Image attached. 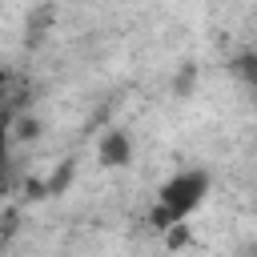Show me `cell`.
I'll list each match as a JSON object with an SVG mask.
<instances>
[{
    "instance_id": "obj_1",
    "label": "cell",
    "mask_w": 257,
    "mask_h": 257,
    "mask_svg": "<svg viewBox=\"0 0 257 257\" xmlns=\"http://www.w3.org/2000/svg\"><path fill=\"white\" fill-rule=\"evenodd\" d=\"M205 193H209V173L205 169H185V173L169 177L161 185V193H157V205L149 213V225L161 229V233H169L173 225H181L205 201Z\"/></svg>"
},
{
    "instance_id": "obj_2",
    "label": "cell",
    "mask_w": 257,
    "mask_h": 257,
    "mask_svg": "<svg viewBox=\"0 0 257 257\" xmlns=\"http://www.w3.org/2000/svg\"><path fill=\"white\" fill-rule=\"evenodd\" d=\"M133 161V141L124 137V133H104L100 137V165H108V169H120V165H128Z\"/></svg>"
},
{
    "instance_id": "obj_3",
    "label": "cell",
    "mask_w": 257,
    "mask_h": 257,
    "mask_svg": "<svg viewBox=\"0 0 257 257\" xmlns=\"http://www.w3.org/2000/svg\"><path fill=\"white\" fill-rule=\"evenodd\" d=\"M233 72H237L245 84H253V88H257V52H241V56L233 60Z\"/></svg>"
},
{
    "instance_id": "obj_4",
    "label": "cell",
    "mask_w": 257,
    "mask_h": 257,
    "mask_svg": "<svg viewBox=\"0 0 257 257\" xmlns=\"http://www.w3.org/2000/svg\"><path fill=\"white\" fill-rule=\"evenodd\" d=\"M8 141H12V116L0 112V181H4V161H8Z\"/></svg>"
},
{
    "instance_id": "obj_5",
    "label": "cell",
    "mask_w": 257,
    "mask_h": 257,
    "mask_svg": "<svg viewBox=\"0 0 257 257\" xmlns=\"http://www.w3.org/2000/svg\"><path fill=\"white\" fill-rule=\"evenodd\" d=\"M12 124H16V128H12V137H16V141H28V137H36V133H40V120H36V116H16Z\"/></svg>"
},
{
    "instance_id": "obj_6",
    "label": "cell",
    "mask_w": 257,
    "mask_h": 257,
    "mask_svg": "<svg viewBox=\"0 0 257 257\" xmlns=\"http://www.w3.org/2000/svg\"><path fill=\"white\" fill-rule=\"evenodd\" d=\"M68 181H72V165H60V169L52 173V181H48L44 189H48V193H60V189H64Z\"/></svg>"
},
{
    "instance_id": "obj_7",
    "label": "cell",
    "mask_w": 257,
    "mask_h": 257,
    "mask_svg": "<svg viewBox=\"0 0 257 257\" xmlns=\"http://www.w3.org/2000/svg\"><path fill=\"white\" fill-rule=\"evenodd\" d=\"M8 92V72H4V64H0V96Z\"/></svg>"
}]
</instances>
